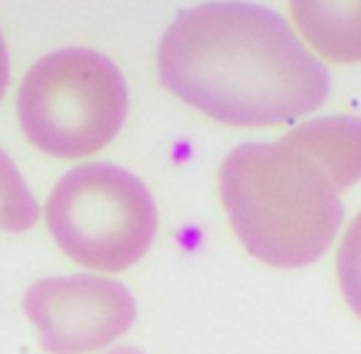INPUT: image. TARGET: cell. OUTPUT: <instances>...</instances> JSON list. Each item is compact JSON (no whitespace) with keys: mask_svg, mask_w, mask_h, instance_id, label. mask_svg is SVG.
Instances as JSON below:
<instances>
[{"mask_svg":"<svg viewBox=\"0 0 361 354\" xmlns=\"http://www.w3.org/2000/svg\"><path fill=\"white\" fill-rule=\"evenodd\" d=\"M160 82L202 114L261 128L319 109L329 72L278 13L248 3L182 10L157 49Z\"/></svg>","mask_w":361,"mask_h":354,"instance_id":"6da1fadb","label":"cell"},{"mask_svg":"<svg viewBox=\"0 0 361 354\" xmlns=\"http://www.w3.org/2000/svg\"><path fill=\"white\" fill-rule=\"evenodd\" d=\"M224 209L243 249L276 268L314 264L342 224L339 190L288 135L238 145L219 173Z\"/></svg>","mask_w":361,"mask_h":354,"instance_id":"7a4b0ae2","label":"cell"},{"mask_svg":"<svg viewBox=\"0 0 361 354\" xmlns=\"http://www.w3.org/2000/svg\"><path fill=\"white\" fill-rule=\"evenodd\" d=\"M128 111L121 69L94 49L69 47L42 57L18 91L23 133L42 153L81 160L116 138Z\"/></svg>","mask_w":361,"mask_h":354,"instance_id":"3957f363","label":"cell"},{"mask_svg":"<svg viewBox=\"0 0 361 354\" xmlns=\"http://www.w3.org/2000/svg\"><path fill=\"white\" fill-rule=\"evenodd\" d=\"M44 219L59 249L76 264L118 273L150 249L157 207L133 173L109 163H84L52 190Z\"/></svg>","mask_w":361,"mask_h":354,"instance_id":"277c9868","label":"cell"},{"mask_svg":"<svg viewBox=\"0 0 361 354\" xmlns=\"http://www.w3.org/2000/svg\"><path fill=\"white\" fill-rule=\"evenodd\" d=\"M25 312L49 354H86L111 345L133 325L135 300L111 278H44L27 291Z\"/></svg>","mask_w":361,"mask_h":354,"instance_id":"5b68a950","label":"cell"},{"mask_svg":"<svg viewBox=\"0 0 361 354\" xmlns=\"http://www.w3.org/2000/svg\"><path fill=\"white\" fill-rule=\"evenodd\" d=\"M288 138L322 165L337 190L361 180V118L357 116L312 118L290 130Z\"/></svg>","mask_w":361,"mask_h":354,"instance_id":"8992f818","label":"cell"},{"mask_svg":"<svg viewBox=\"0 0 361 354\" xmlns=\"http://www.w3.org/2000/svg\"><path fill=\"white\" fill-rule=\"evenodd\" d=\"M293 18L322 57L361 62V3H293Z\"/></svg>","mask_w":361,"mask_h":354,"instance_id":"52a82bcc","label":"cell"},{"mask_svg":"<svg viewBox=\"0 0 361 354\" xmlns=\"http://www.w3.org/2000/svg\"><path fill=\"white\" fill-rule=\"evenodd\" d=\"M39 205L27 182L8 155L0 150V229L27 231L37 224Z\"/></svg>","mask_w":361,"mask_h":354,"instance_id":"ba28073f","label":"cell"},{"mask_svg":"<svg viewBox=\"0 0 361 354\" xmlns=\"http://www.w3.org/2000/svg\"><path fill=\"white\" fill-rule=\"evenodd\" d=\"M337 273L344 300L361 317V214L352 221L339 244Z\"/></svg>","mask_w":361,"mask_h":354,"instance_id":"9c48e42d","label":"cell"},{"mask_svg":"<svg viewBox=\"0 0 361 354\" xmlns=\"http://www.w3.org/2000/svg\"><path fill=\"white\" fill-rule=\"evenodd\" d=\"M8 77H10L8 49H5V39H3V32H0V99H3V94H5V87H8Z\"/></svg>","mask_w":361,"mask_h":354,"instance_id":"30bf717a","label":"cell"},{"mask_svg":"<svg viewBox=\"0 0 361 354\" xmlns=\"http://www.w3.org/2000/svg\"><path fill=\"white\" fill-rule=\"evenodd\" d=\"M109 354H143V352L133 350V347H118V350H114V352H109Z\"/></svg>","mask_w":361,"mask_h":354,"instance_id":"8fae6325","label":"cell"}]
</instances>
